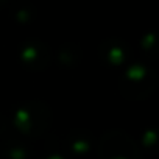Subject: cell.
Segmentation results:
<instances>
[{"label":"cell","instance_id":"obj_1","mask_svg":"<svg viewBox=\"0 0 159 159\" xmlns=\"http://www.w3.org/2000/svg\"><path fill=\"white\" fill-rule=\"evenodd\" d=\"M128 75L131 76V78H140L142 75H143V69L142 67H139V66H133L131 69H129V72H128Z\"/></svg>","mask_w":159,"mask_h":159},{"label":"cell","instance_id":"obj_2","mask_svg":"<svg viewBox=\"0 0 159 159\" xmlns=\"http://www.w3.org/2000/svg\"><path fill=\"white\" fill-rule=\"evenodd\" d=\"M111 56H112V58H116V59H117V58H119V56H122V53H120V52H119V48H112V52H111Z\"/></svg>","mask_w":159,"mask_h":159},{"label":"cell","instance_id":"obj_3","mask_svg":"<svg viewBox=\"0 0 159 159\" xmlns=\"http://www.w3.org/2000/svg\"><path fill=\"white\" fill-rule=\"evenodd\" d=\"M31 55H36V52L33 48H27V52L24 53V56H31Z\"/></svg>","mask_w":159,"mask_h":159},{"label":"cell","instance_id":"obj_4","mask_svg":"<svg viewBox=\"0 0 159 159\" xmlns=\"http://www.w3.org/2000/svg\"><path fill=\"white\" fill-rule=\"evenodd\" d=\"M76 148H86V143L84 142H80V143H75Z\"/></svg>","mask_w":159,"mask_h":159},{"label":"cell","instance_id":"obj_5","mask_svg":"<svg viewBox=\"0 0 159 159\" xmlns=\"http://www.w3.org/2000/svg\"><path fill=\"white\" fill-rule=\"evenodd\" d=\"M48 159H62V157H59V156H52V157H48Z\"/></svg>","mask_w":159,"mask_h":159}]
</instances>
